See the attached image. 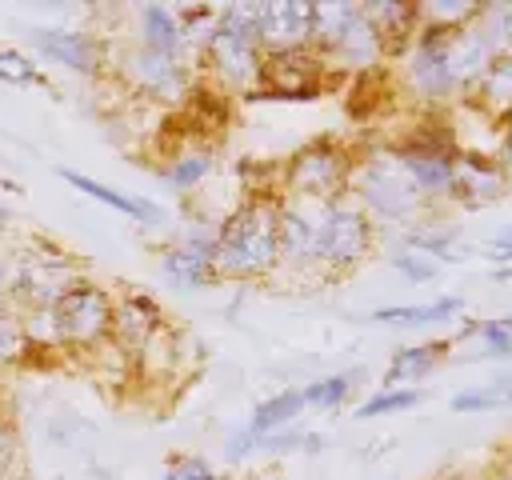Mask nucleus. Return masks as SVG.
I'll return each instance as SVG.
<instances>
[{
    "label": "nucleus",
    "instance_id": "obj_26",
    "mask_svg": "<svg viewBox=\"0 0 512 480\" xmlns=\"http://www.w3.org/2000/svg\"><path fill=\"white\" fill-rule=\"evenodd\" d=\"M212 168H216V152L212 148H180L176 156H168V164H164V180L176 188V192H188V188H196V184H204L208 176H212Z\"/></svg>",
    "mask_w": 512,
    "mask_h": 480
},
{
    "label": "nucleus",
    "instance_id": "obj_36",
    "mask_svg": "<svg viewBox=\"0 0 512 480\" xmlns=\"http://www.w3.org/2000/svg\"><path fill=\"white\" fill-rule=\"evenodd\" d=\"M488 252H492L488 260H512V224L488 240Z\"/></svg>",
    "mask_w": 512,
    "mask_h": 480
},
{
    "label": "nucleus",
    "instance_id": "obj_11",
    "mask_svg": "<svg viewBox=\"0 0 512 480\" xmlns=\"http://www.w3.org/2000/svg\"><path fill=\"white\" fill-rule=\"evenodd\" d=\"M160 272L176 284V288H208L216 284V228H200L192 224L164 256H160Z\"/></svg>",
    "mask_w": 512,
    "mask_h": 480
},
{
    "label": "nucleus",
    "instance_id": "obj_44",
    "mask_svg": "<svg viewBox=\"0 0 512 480\" xmlns=\"http://www.w3.org/2000/svg\"><path fill=\"white\" fill-rule=\"evenodd\" d=\"M4 220H8V208H4V204H0V224H4Z\"/></svg>",
    "mask_w": 512,
    "mask_h": 480
},
{
    "label": "nucleus",
    "instance_id": "obj_12",
    "mask_svg": "<svg viewBox=\"0 0 512 480\" xmlns=\"http://www.w3.org/2000/svg\"><path fill=\"white\" fill-rule=\"evenodd\" d=\"M320 212L316 200H280V268H320Z\"/></svg>",
    "mask_w": 512,
    "mask_h": 480
},
{
    "label": "nucleus",
    "instance_id": "obj_6",
    "mask_svg": "<svg viewBox=\"0 0 512 480\" xmlns=\"http://www.w3.org/2000/svg\"><path fill=\"white\" fill-rule=\"evenodd\" d=\"M52 328L60 348H100L112 340V320H116V300L108 288L92 280H76L52 308Z\"/></svg>",
    "mask_w": 512,
    "mask_h": 480
},
{
    "label": "nucleus",
    "instance_id": "obj_15",
    "mask_svg": "<svg viewBox=\"0 0 512 480\" xmlns=\"http://www.w3.org/2000/svg\"><path fill=\"white\" fill-rule=\"evenodd\" d=\"M32 44L40 48V56H48V60L64 64L68 72H80V76H96L104 64L100 40L84 28H36Z\"/></svg>",
    "mask_w": 512,
    "mask_h": 480
},
{
    "label": "nucleus",
    "instance_id": "obj_20",
    "mask_svg": "<svg viewBox=\"0 0 512 480\" xmlns=\"http://www.w3.org/2000/svg\"><path fill=\"white\" fill-rule=\"evenodd\" d=\"M136 44L148 48V52H160V56H184V28L176 20V8H164V4H140L136 8Z\"/></svg>",
    "mask_w": 512,
    "mask_h": 480
},
{
    "label": "nucleus",
    "instance_id": "obj_19",
    "mask_svg": "<svg viewBox=\"0 0 512 480\" xmlns=\"http://www.w3.org/2000/svg\"><path fill=\"white\" fill-rule=\"evenodd\" d=\"M60 180L72 184L76 192H84V196H92V200H100V204L124 212V216L136 220V224H160V220H164V208H160V204H152V200H144V196H128V192H120V188H112V184H104V180H96V176H84V172H76V168H60Z\"/></svg>",
    "mask_w": 512,
    "mask_h": 480
},
{
    "label": "nucleus",
    "instance_id": "obj_4",
    "mask_svg": "<svg viewBox=\"0 0 512 480\" xmlns=\"http://www.w3.org/2000/svg\"><path fill=\"white\" fill-rule=\"evenodd\" d=\"M352 168H356L352 152L340 140L320 136L288 156V164L280 172L284 200H316V204L340 200V196H348Z\"/></svg>",
    "mask_w": 512,
    "mask_h": 480
},
{
    "label": "nucleus",
    "instance_id": "obj_2",
    "mask_svg": "<svg viewBox=\"0 0 512 480\" xmlns=\"http://www.w3.org/2000/svg\"><path fill=\"white\" fill-rule=\"evenodd\" d=\"M208 68L228 88H252L264 76V44H260V4H228L216 8L212 32L200 40Z\"/></svg>",
    "mask_w": 512,
    "mask_h": 480
},
{
    "label": "nucleus",
    "instance_id": "obj_17",
    "mask_svg": "<svg viewBox=\"0 0 512 480\" xmlns=\"http://www.w3.org/2000/svg\"><path fill=\"white\" fill-rule=\"evenodd\" d=\"M164 332V312L152 296L144 292H124L116 300V320H112V340L124 348V352H144L148 340Z\"/></svg>",
    "mask_w": 512,
    "mask_h": 480
},
{
    "label": "nucleus",
    "instance_id": "obj_23",
    "mask_svg": "<svg viewBox=\"0 0 512 480\" xmlns=\"http://www.w3.org/2000/svg\"><path fill=\"white\" fill-rule=\"evenodd\" d=\"M448 348H452V340H428V344H412V348L392 352V360L384 368V388H404L408 380L428 376L444 360Z\"/></svg>",
    "mask_w": 512,
    "mask_h": 480
},
{
    "label": "nucleus",
    "instance_id": "obj_9",
    "mask_svg": "<svg viewBox=\"0 0 512 480\" xmlns=\"http://www.w3.org/2000/svg\"><path fill=\"white\" fill-rule=\"evenodd\" d=\"M452 36L456 32H444V28H432V24H420L412 48H408V84L420 100L428 104H444L452 92H456V72H452Z\"/></svg>",
    "mask_w": 512,
    "mask_h": 480
},
{
    "label": "nucleus",
    "instance_id": "obj_28",
    "mask_svg": "<svg viewBox=\"0 0 512 480\" xmlns=\"http://www.w3.org/2000/svg\"><path fill=\"white\" fill-rule=\"evenodd\" d=\"M456 236L460 232L452 224H416V228H404V248L408 252H420L428 260H456L452 256Z\"/></svg>",
    "mask_w": 512,
    "mask_h": 480
},
{
    "label": "nucleus",
    "instance_id": "obj_7",
    "mask_svg": "<svg viewBox=\"0 0 512 480\" xmlns=\"http://www.w3.org/2000/svg\"><path fill=\"white\" fill-rule=\"evenodd\" d=\"M372 240H376V224L352 196L328 200L320 212V272L324 276L352 272L372 252Z\"/></svg>",
    "mask_w": 512,
    "mask_h": 480
},
{
    "label": "nucleus",
    "instance_id": "obj_35",
    "mask_svg": "<svg viewBox=\"0 0 512 480\" xmlns=\"http://www.w3.org/2000/svg\"><path fill=\"white\" fill-rule=\"evenodd\" d=\"M392 260V268L404 276V280H412V284H424V280H436V272H440V264L436 260H428V256H420V252H396V256H388Z\"/></svg>",
    "mask_w": 512,
    "mask_h": 480
},
{
    "label": "nucleus",
    "instance_id": "obj_31",
    "mask_svg": "<svg viewBox=\"0 0 512 480\" xmlns=\"http://www.w3.org/2000/svg\"><path fill=\"white\" fill-rule=\"evenodd\" d=\"M420 388H380L376 396H368L360 408H356V416L360 420H372V416H392V412H408V408H416L420 404Z\"/></svg>",
    "mask_w": 512,
    "mask_h": 480
},
{
    "label": "nucleus",
    "instance_id": "obj_38",
    "mask_svg": "<svg viewBox=\"0 0 512 480\" xmlns=\"http://www.w3.org/2000/svg\"><path fill=\"white\" fill-rule=\"evenodd\" d=\"M500 168H504V176L512 180V128H508L504 140H500Z\"/></svg>",
    "mask_w": 512,
    "mask_h": 480
},
{
    "label": "nucleus",
    "instance_id": "obj_30",
    "mask_svg": "<svg viewBox=\"0 0 512 480\" xmlns=\"http://www.w3.org/2000/svg\"><path fill=\"white\" fill-rule=\"evenodd\" d=\"M0 80L4 84H28V88H52L40 64L20 48H0Z\"/></svg>",
    "mask_w": 512,
    "mask_h": 480
},
{
    "label": "nucleus",
    "instance_id": "obj_8",
    "mask_svg": "<svg viewBox=\"0 0 512 480\" xmlns=\"http://www.w3.org/2000/svg\"><path fill=\"white\" fill-rule=\"evenodd\" d=\"M116 68L136 96H148L156 104H180L192 96V68L184 64V56H160L132 44L120 52Z\"/></svg>",
    "mask_w": 512,
    "mask_h": 480
},
{
    "label": "nucleus",
    "instance_id": "obj_14",
    "mask_svg": "<svg viewBox=\"0 0 512 480\" xmlns=\"http://www.w3.org/2000/svg\"><path fill=\"white\" fill-rule=\"evenodd\" d=\"M300 412H304V392H300V388H280L276 396L260 400V404L252 408V416H248L244 432H236V436L228 440V456H232V460H240V456H244V452H252L264 436L284 432Z\"/></svg>",
    "mask_w": 512,
    "mask_h": 480
},
{
    "label": "nucleus",
    "instance_id": "obj_27",
    "mask_svg": "<svg viewBox=\"0 0 512 480\" xmlns=\"http://www.w3.org/2000/svg\"><path fill=\"white\" fill-rule=\"evenodd\" d=\"M476 96L484 100L488 112L512 116V56H496L488 72L476 80Z\"/></svg>",
    "mask_w": 512,
    "mask_h": 480
},
{
    "label": "nucleus",
    "instance_id": "obj_22",
    "mask_svg": "<svg viewBox=\"0 0 512 480\" xmlns=\"http://www.w3.org/2000/svg\"><path fill=\"white\" fill-rule=\"evenodd\" d=\"M356 16H360V4H352V0H320V4H312V48L328 60L340 48V40L348 36V28L356 24Z\"/></svg>",
    "mask_w": 512,
    "mask_h": 480
},
{
    "label": "nucleus",
    "instance_id": "obj_21",
    "mask_svg": "<svg viewBox=\"0 0 512 480\" xmlns=\"http://www.w3.org/2000/svg\"><path fill=\"white\" fill-rule=\"evenodd\" d=\"M492 60H496V52H492V44H488L480 20L468 24V28H460V32L452 36V72H456V88H476V80L488 72Z\"/></svg>",
    "mask_w": 512,
    "mask_h": 480
},
{
    "label": "nucleus",
    "instance_id": "obj_10",
    "mask_svg": "<svg viewBox=\"0 0 512 480\" xmlns=\"http://www.w3.org/2000/svg\"><path fill=\"white\" fill-rule=\"evenodd\" d=\"M400 168L408 172V180L416 184V192L432 204V200H444L452 196V180H456V148L448 140H432V136H420V140H408L400 148H392Z\"/></svg>",
    "mask_w": 512,
    "mask_h": 480
},
{
    "label": "nucleus",
    "instance_id": "obj_16",
    "mask_svg": "<svg viewBox=\"0 0 512 480\" xmlns=\"http://www.w3.org/2000/svg\"><path fill=\"white\" fill-rule=\"evenodd\" d=\"M324 56L316 48H292V52H264V76L260 84H268L276 96H312L316 92V72H320Z\"/></svg>",
    "mask_w": 512,
    "mask_h": 480
},
{
    "label": "nucleus",
    "instance_id": "obj_5",
    "mask_svg": "<svg viewBox=\"0 0 512 480\" xmlns=\"http://www.w3.org/2000/svg\"><path fill=\"white\" fill-rule=\"evenodd\" d=\"M76 280H80V268L68 252H60L52 244L20 248L12 256V272H8V300H12V308H20V316L40 312V308H52Z\"/></svg>",
    "mask_w": 512,
    "mask_h": 480
},
{
    "label": "nucleus",
    "instance_id": "obj_25",
    "mask_svg": "<svg viewBox=\"0 0 512 480\" xmlns=\"http://www.w3.org/2000/svg\"><path fill=\"white\" fill-rule=\"evenodd\" d=\"M380 56H388L384 52V40H380V32L364 20V12L356 16V24L348 28V36L340 40V48L332 52V60H340L344 68H356V72H364V68H372Z\"/></svg>",
    "mask_w": 512,
    "mask_h": 480
},
{
    "label": "nucleus",
    "instance_id": "obj_29",
    "mask_svg": "<svg viewBox=\"0 0 512 480\" xmlns=\"http://www.w3.org/2000/svg\"><path fill=\"white\" fill-rule=\"evenodd\" d=\"M452 412H488V408H512V376H500L480 388H464L448 400Z\"/></svg>",
    "mask_w": 512,
    "mask_h": 480
},
{
    "label": "nucleus",
    "instance_id": "obj_3",
    "mask_svg": "<svg viewBox=\"0 0 512 480\" xmlns=\"http://www.w3.org/2000/svg\"><path fill=\"white\" fill-rule=\"evenodd\" d=\"M348 196L372 216V224H420V216L428 212V200L416 192V184L408 180V172L400 168L396 152H376L356 160L352 168V184Z\"/></svg>",
    "mask_w": 512,
    "mask_h": 480
},
{
    "label": "nucleus",
    "instance_id": "obj_1",
    "mask_svg": "<svg viewBox=\"0 0 512 480\" xmlns=\"http://www.w3.org/2000/svg\"><path fill=\"white\" fill-rule=\"evenodd\" d=\"M280 268V200L248 196L216 228V276L220 280H264Z\"/></svg>",
    "mask_w": 512,
    "mask_h": 480
},
{
    "label": "nucleus",
    "instance_id": "obj_39",
    "mask_svg": "<svg viewBox=\"0 0 512 480\" xmlns=\"http://www.w3.org/2000/svg\"><path fill=\"white\" fill-rule=\"evenodd\" d=\"M8 272H12V260L0 256V312L12 304V300H8Z\"/></svg>",
    "mask_w": 512,
    "mask_h": 480
},
{
    "label": "nucleus",
    "instance_id": "obj_43",
    "mask_svg": "<svg viewBox=\"0 0 512 480\" xmlns=\"http://www.w3.org/2000/svg\"><path fill=\"white\" fill-rule=\"evenodd\" d=\"M0 480H24V476H20V472H8V476H0Z\"/></svg>",
    "mask_w": 512,
    "mask_h": 480
},
{
    "label": "nucleus",
    "instance_id": "obj_42",
    "mask_svg": "<svg viewBox=\"0 0 512 480\" xmlns=\"http://www.w3.org/2000/svg\"><path fill=\"white\" fill-rule=\"evenodd\" d=\"M500 324H504V328H508V332H512V308H508V312H504V316H500Z\"/></svg>",
    "mask_w": 512,
    "mask_h": 480
},
{
    "label": "nucleus",
    "instance_id": "obj_37",
    "mask_svg": "<svg viewBox=\"0 0 512 480\" xmlns=\"http://www.w3.org/2000/svg\"><path fill=\"white\" fill-rule=\"evenodd\" d=\"M180 468H184V480H216V472H212L200 456H184Z\"/></svg>",
    "mask_w": 512,
    "mask_h": 480
},
{
    "label": "nucleus",
    "instance_id": "obj_33",
    "mask_svg": "<svg viewBox=\"0 0 512 480\" xmlns=\"http://www.w3.org/2000/svg\"><path fill=\"white\" fill-rule=\"evenodd\" d=\"M480 28L496 56H512V4H492L480 16Z\"/></svg>",
    "mask_w": 512,
    "mask_h": 480
},
{
    "label": "nucleus",
    "instance_id": "obj_18",
    "mask_svg": "<svg viewBox=\"0 0 512 480\" xmlns=\"http://www.w3.org/2000/svg\"><path fill=\"white\" fill-rule=\"evenodd\" d=\"M508 176L496 160L480 156V152H460L456 156V180H452V200L460 204H488L496 196H504Z\"/></svg>",
    "mask_w": 512,
    "mask_h": 480
},
{
    "label": "nucleus",
    "instance_id": "obj_32",
    "mask_svg": "<svg viewBox=\"0 0 512 480\" xmlns=\"http://www.w3.org/2000/svg\"><path fill=\"white\" fill-rule=\"evenodd\" d=\"M300 392H304V404H312V408H340L348 400V392H352V372H336V376L312 380Z\"/></svg>",
    "mask_w": 512,
    "mask_h": 480
},
{
    "label": "nucleus",
    "instance_id": "obj_13",
    "mask_svg": "<svg viewBox=\"0 0 512 480\" xmlns=\"http://www.w3.org/2000/svg\"><path fill=\"white\" fill-rule=\"evenodd\" d=\"M260 44L264 52L312 48V4L308 0H260Z\"/></svg>",
    "mask_w": 512,
    "mask_h": 480
},
{
    "label": "nucleus",
    "instance_id": "obj_41",
    "mask_svg": "<svg viewBox=\"0 0 512 480\" xmlns=\"http://www.w3.org/2000/svg\"><path fill=\"white\" fill-rule=\"evenodd\" d=\"M500 480H512V456H508V464L500 468Z\"/></svg>",
    "mask_w": 512,
    "mask_h": 480
},
{
    "label": "nucleus",
    "instance_id": "obj_34",
    "mask_svg": "<svg viewBox=\"0 0 512 480\" xmlns=\"http://www.w3.org/2000/svg\"><path fill=\"white\" fill-rule=\"evenodd\" d=\"M28 348V336H24V316L16 308H4L0 312V368H8L12 360H20Z\"/></svg>",
    "mask_w": 512,
    "mask_h": 480
},
{
    "label": "nucleus",
    "instance_id": "obj_24",
    "mask_svg": "<svg viewBox=\"0 0 512 480\" xmlns=\"http://www.w3.org/2000/svg\"><path fill=\"white\" fill-rule=\"evenodd\" d=\"M464 308L460 296H436L428 304H392V308H376L372 320L376 324H400V328H424V324H440L452 320Z\"/></svg>",
    "mask_w": 512,
    "mask_h": 480
},
{
    "label": "nucleus",
    "instance_id": "obj_40",
    "mask_svg": "<svg viewBox=\"0 0 512 480\" xmlns=\"http://www.w3.org/2000/svg\"><path fill=\"white\" fill-rule=\"evenodd\" d=\"M160 480H184V468H180V460H176V464H172V468H168Z\"/></svg>",
    "mask_w": 512,
    "mask_h": 480
}]
</instances>
